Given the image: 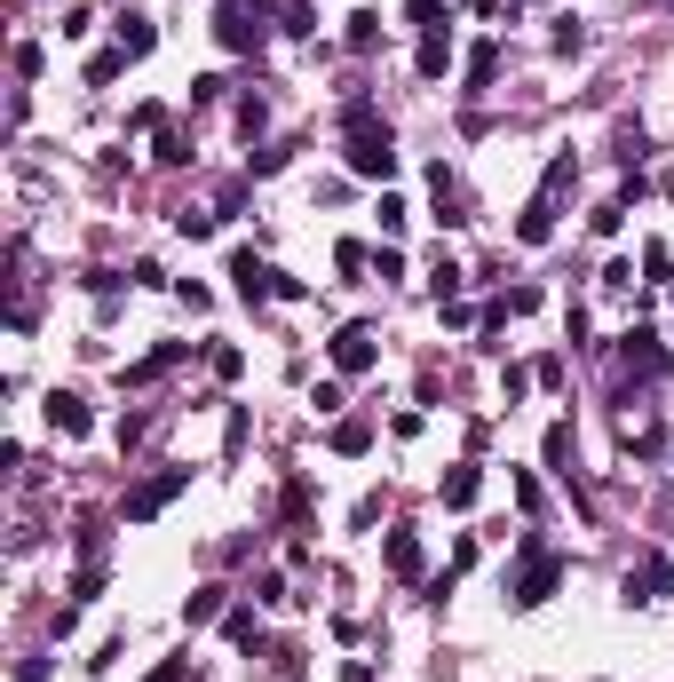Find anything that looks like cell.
Instances as JSON below:
<instances>
[{"mask_svg": "<svg viewBox=\"0 0 674 682\" xmlns=\"http://www.w3.org/2000/svg\"><path fill=\"white\" fill-rule=\"evenodd\" d=\"M413 223V207H405V199H381V230H389V238H397V230Z\"/></svg>", "mask_w": 674, "mask_h": 682, "instance_id": "22", "label": "cell"}, {"mask_svg": "<svg viewBox=\"0 0 674 682\" xmlns=\"http://www.w3.org/2000/svg\"><path fill=\"white\" fill-rule=\"evenodd\" d=\"M151 159H159V167H183V159H191V143H183L175 127H159V151H151Z\"/></svg>", "mask_w": 674, "mask_h": 682, "instance_id": "16", "label": "cell"}, {"mask_svg": "<svg viewBox=\"0 0 674 682\" xmlns=\"http://www.w3.org/2000/svg\"><path fill=\"white\" fill-rule=\"evenodd\" d=\"M48 421H56V429H64V437H88V429H96V413H88V405H80V397H64V389H56V397H48Z\"/></svg>", "mask_w": 674, "mask_h": 682, "instance_id": "7", "label": "cell"}, {"mask_svg": "<svg viewBox=\"0 0 674 682\" xmlns=\"http://www.w3.org/2000/svg\"><path fill=\"white\" fill-rule=\"evenodd\" d=\"M667 587H674V564H667V556H643V571H627V595H635V603H659Z\"/></svg>", "mask_w": 674, "mask_h": 682, "instance_id": "5", "label": "cell"}, {"mask_svg": "<svg viewBox=\"0 0 674 682\" xmlns=\"http://www.w3.org/2000/svg\"><path fill=\"white\" fill-rule=\"evenodd\" d=\"M230 643H262V619L254 611H230Z\"/></svg>", "mask_w": 674, "mask_h": 682, "instance_id": "21", "label": "cell"}, {"mask_svg": "<svg viewBox=\"0 0 674 682\" xmlns=\"http://www.w3.org/2000/svg\"><path fill=\"white\" fill-rule=\"evenodd\" d=\"M627 365H635V373H667V349H659V334H643V326H635V334H627Z\"/></svg>", "mask_w": 674, "mask_h": 682, "instance_id": "10", "label": "cell"}, {"mask_svg": "<svg viewBox=\"0 0 674 682\" xmlns=\"http://www.w3.org/2000/svg\"><path fill=\"white\" fill-rule=\"evenodd\" d=\"M183 484H191V468H159L151 484H135V492H127V524H151V516H159Z\"/></svg>", "mask_w": 674, "mask_h": 682, "instance_id": "3", "label": "cell"}, {"mask_svg": "<svg viewBox=\"0 0 674 682\" xmlns=\"http://www.w3.org/2000/svg\"><path fill=\"white\" fill-rule=\"evenodd\" d=\"M563 460H571V421H556V429H548V468H563ZM563 476H571V468H563Z\"/></svg>", "mask_w": 674, "mask_h": 682, "instance_id": "20", "label": "cell"}, {"mask_svg": "<svg viewBox=\"0 0 674 682\" xmlns=\"http://www.w3.org/2000/svg\"><path fill=\"white\" fill-rule=\"evenodd\" d=\"M389 571L397 579H421V540L413 532H389Z\"/></svg>", "mask_w": 674, "mask_h": 682, "instance_id": "11", "label": "cell"}, {"mask_svg": "<svg viewBox=\"0 0 674 682\" xmlns=\"http://www.w3.org/2000/svg\"><path fill=\"white\" fill-rule=\"evenodd\" d=\"M492 72H500V48H492V40L468 48V88H492Z\"/></svg>", "mask_w": 674, "mask_h": 682, "instance_id": "14", "label": "cell"}, {"mask_svg": "<svg viewBox=\"0 0 674 682\" xmlns=\"http://www.w3.org/2000/svg\"><path fill=\"white\" fill-rule=\"evenodd\" d=\"M445 64H452V32H445V24H429V32H421V80H437Z\"/></svg>", "mask_w": 674, "mask_h": 682, "instance_id": "9", "label": "cell"}, {"mask_svg": "<svg viewBox=\"0 0 674 682\" xmlns=\"http://www.w3.org/2000/svg\"><path fill=\"white\" fill-rule=\"evenodd\" d=\"M119 64H127V48H112V56H96V64H88V80L104 88V80H119Z\"/></svg>", "mask_w": 674, "mask_h": 682, "instance_id": "23", "label": "cell"}, {"mask_svg": "<svg viewBox=\"0 0 674 682\" xmlns=\"http://www.w3.org/2000/svg\"><path fill=\"white\" fill-rule=\"evenodd\" d=\"M334 365L341 373H365V365H373V326H341L334 334Z\"/></svg>", "mask_w": 674, "mask_h": 682, "instance_id": "6", "label": "cell"}, {"mask_svg": "<svg viewBox=\"0 0 674 682\" xmlns=\"http://www.w3.org/2000/svg\"><path fill=\"white\" fill-rule=\"evenodd\" d=\"M151 40H159V32H151L143 16H119V48H127V64H135V56H151Z\"/></svg>", "mask_w": 674, "mask_h": 682, "instance_id": "12", "label": "cell"}, {"mask_svg": "<svg viewBox=\"0 0 674 682\" xmlns=\"http://www.w3.org/2000/svg\"><path fill=\"white\" fill-rule=\"evenodd\" d=\"M667 199H674V175H667Z\"/></svg>", "mask_w": 674, "mask_h": 682, "instance_id": "25", "label": "cell"}, {"mask_svg": "<svg viewBox=\"0 0 674 682\" xmlns=\"http://www.w3.org/2000/svg\"><path fill=\"white\" fill-rule=\"evenodd\" d=\"M349 175H365V183H389V175H397L389 127H373V135H349Z\"/></svg>", "mask_w": 674, "mask_h": 682, "instance_id": "2", "label": "cell"}, {"mask_svg": "<svg viewBox=\"0 0 674 682\" xmlns=\"http://www.w3.org/2000/svg\"><path fill=\"white\" fill-rule=\"evenodd\" d=\"M373 40H381V16H373V8H357V16H349V48H357V56H365V48H373Z\"/></svg>", "mask_w": 674, "mask_h": 682, "instance_id": "15", "label": "cell"}, {"mask_svg": "<svg viewBox=\"0 0 674 682\" xmlns=\"http://www.w3.org/2000/svg\"><path fill=\"white\" fill-rule=\"evenodd\" d=\"M556 587H563V556H548V548H524V571H516V587H508V595H516V603H548Z\"/></svg>", "mask_w": 674, "mask_h": 682, "instance_id": "1", "label": "cell"}, {"mask_svg": "<svg viewBox=\"0 0 674 682\" xmlns=\"http://www.w3.org/2000/svg\"><path fill=\"white\" fill-rule=\"evenodd\" d=\"M183 675H191V659H167L159 675H143V682H183Z\"/></svg>", "mask_w": 674, "mask_h": 682, "instance_id": "24", "label": "cell"}, {"mask_svg": "<svg viewBox=\"0 0 674 682\" xmlns=\"http://www.w3.org/2000/svg\"><path fill=\"white\" fill-rule=\"evenodd\" d=\"M429 286H437V302H460V262H437Z\"/></svg>", "mask_w": 674, "mask_h": 682, "instance_id": "18", "label": "cell"}, {"mask_svg": "<svg viewBox=\"0 0 674 682\" xmlns=\"http://www.w3.org/2000/svg\"><path fill=\"white\" fill-rule=\"evenodd\" d=\"M476 492H484L476 460H460V468H445V508H476Z\"/></svg>", "mask_w": 674, "mask_h": 682, "instance_id": "8", "label": "cell"}, {"mask_svg": "<svg viewBox=\"0 0 674 682\" xmlns=\"http://www.w3.org/2000/svg\"><path fill=\"white\" fill-rule=\"evenodd\" d=\"M278 24H286V32H318V24H310V0H278Z\"/></svg>", "mask_w": 674, "mask_h": 682, "instance_id": "19", "label": "cell"}, {"mask_svg": "<svg viewBox=\"0 0 674 682\" xmlns=\"http://www.w3.org/2000/svg\"><path fill=\"white\" fill-rule=\"evenodd\" d=\"M230 278H238V294H246V302H270V294H286V278H278V270H270L254 246H238V254H230Z\"/></svg>", "mask_w": 674, "mask_h": 682, "instance_id": "4", "label": "cell"}, {"mask_svg": "<svg viewBox=\"0 0 674 682\" xmlns=\"http://www.w3.org/2000/svg\"><path fill=\"white\" fill-rule=\"evenodd\" d=\"M183 619H191V627H207V619H223V587H191V603H183Z\"/></svg>", "mask_w": 674, "mask_h": 682, "instance_id": "13", "label": "cell"}, {"mask_svg": "<svg viewBox=\"0 0 674 682\" xmlns=\"http://www.w3.org/2000/svg\"><path fill=\"white\" fill-rule=\"evenodd\" d=\"M365 445H373V429H365V421H341V429H334V453H365Z\"/></svg>", "mask_w": 674, "mask_h": 682, "instance_id": "17", "label": "cell"}]
</instances>
